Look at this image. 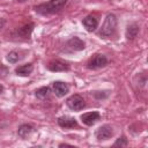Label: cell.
<instances>
[{"instance_id":"1","label":"cell","mask_w":148,"mask_h":148,"mask_svg":"<svg viewBox=\"0 0 148 148\" xmlns=\"http://www.w3.org/2000/svg\"><path fill=\"white\" fill-rule=\"evenodd\" d=\"M66 3H67V0H50L47 2L36 6L35 10L43 15L56 14V13H59L66 6Z\"/></svg>"},{"instance_id":"2","label":"cell","mask_w":148,"mask_h":148,"mask_svg":"<svg viewBox=\"0 0 148 148\" xmlns=\"http://www.w3.org/2000/svg\"><path fill=\"white\" fill-rule=\"evenodd\" d=\"M117 28V17L113 14H108L105 21L99 30V36L102 37H110L114 34Z\"/></svg>"},{"instance_id":"3","label":"cell","mask_w":148,"mask_h":148,"mask_svg":"<svg viewBox=\"0 0 148 148\" xmlns=\"http://www.w3.org/2000/svg\"><path fill=\"white\" fill-rule=\"evenodd\" d=\"M67 105L69 109L74 110V111H79V110H82L84 106H86V103H84V99L80 96V95H72L71 97L67 98L66 101Z\"/></svg>"},{"instance_id":"4","label":"cell","mask_w":148,"mask_h":148,"mask_svg":"<svg viewBox=\"0 0 148 148\" xmlns=\"http://www.w3.org/2000/svg\"><path fill=\"white\" fill-rule=\"evenodd\" d=\"M108 64V59L103 54H95L89 61H88V68L90 69H97V68H102L104 66H106Z\"/></svg>"},{"instance_id":"5","label":"cell","mask_w":148,"mask_h":148,"mask_svg":"<svg viewBox=\"0 0 148 148\" xmlns=\"http://www.w3.org/2000/svg\"><path fill=\"white\" fill-rule=\"evenodd\" d=\"M113 135L112 127L110 125H103L96 131V139L97 140H108Z\"/></svg>"},{"instance_id":"6","label":"cell","mask_w":148,"mask_h":148,"mask_svg":"<svg viewBox=\"0 0 148 148\" xmlns=\"http://www.w3.org/2000/svg\"><path fill=\"white\" fill-rule=\"evenodd\" d=\"M52 89H53V92H54L58 97L65 96V95L68 92V90H69L68 86H67L65 82H61V81H56V82H53Z\"/></svg>"},{"instance_id":"7","label":"cell","mask_w":148,"mask_h":148,"mask_svg":"<svg viewBox=\"0 0 148 148\" xmlns=\"http://www.w3.org/2000/svg\"><path fill=\"white\" fill-rule=\"evenodd\" d=\"M47 68L51 71V72H66L69 69L68 65L61 60H53L51 62H49L47 65Z\"/></svg>"},{"instance_id":"8","label":"cell","mask_w":148,"mask_h":148,"mask_svg":"<svg viewBox=\"0 0 148 148\" xmlns=\"http://www.w3.org/2000/svg\"><path fill=\"white\" fill-rule=\"evenodd\" d=\"M82 23H83L86 30L89 31V32L95 31L96 28H97V25H98V21H97V18H96L95 16H92V15H88L87 17H84L83 21H82Z\"/></svg>"},{"instance_id":"9","label":"cell","mask_w":148,"mask_h":148,"mask_svg":"<svg viewBox=\"0 0 148 148\" xmlns=\"http://www.w3.org/2000/svg\"><path fill=\"white\" fill-rule=\"evenodd\" d=\"M58 124L62 128H74L77 126V121L74 118L68 117V116H64V117L58 118Z\"/></svg>"},{"instance_id":"10","label":"cell","mask_w":148,"mask_h":148,"mask_svg":"<svg viewBox=\"0 0 148 148\" xmlns=\"http://www.w3.org/2000/svg\"><path fill=\"white\" fill-rule=\"evenodd\" d=\"M81 119L83 121V124L88 125V126H91L94 125L98 119H99V113L97 111H94V112H87V113H83L81 116Z\"/></svg>"},{"instance_id":"11","label":"cell","mask_w":148,"mask_h":148,"mask_svg":"<svg viewBox=\"0 0 148 148\" xmlns=\"http://www.w3.org/2000/svg\"><path fill=\"white\" fill-rule=\"evenodd\" d=\"M67 47H69L72 51H81L84 49V43L79 37H72L67 42Z\"/></svg>"},{"instance_id":"12","label":"cell","mask_w":148,"mask_h":148,"mask_svg":"<svg viewBox=\"0 0 148 148\" xmlns=\"http://www.w3.org/2000/svg\"><path fill=\"white\" fill-rule=\"evenodd\" d=\"M139 30H140V28H139V24L138 23H131V24H128V27L126 29V38L128 40L134 39L138 36Z\"/></svg>"},{"instance_id":"13","label":"cell","mask_w":148,"mask_h":148,"mask_svg":"<svg viewBox=\"0 0 148 148\" xmlns=\"http://www.w3.org/2000/svg\"><path fill=\"white\" fill-rule=\"evenodd\" d=\"M32 131H34V127H32L31 125H29V124H23V125H21V126L18 127L17 134H18L20 138L25 139V138H28V136L32 133Z\"/></svg>"},{"instance_id":"14","label":"cell","mask_w":148,"mask_h":148,"mask_svg":"<svg viewBox=\"0 0 148 148\" xmlns=\"http://www.w3.org/2000/svg\"><path fill=\"white\" fill-rule=\"evenodd\" d=\"M32 69H34V66L31 64H25V65H22V66L17 67L15 69V73L20 76H28V75L31 74Z\"/></svg>"},{"instance_id":"15","label":"cell","mask_w":148,"mask_h":148,"mask_svg":"<svg viewBox=\"0 0 148 148\" xmlns=\"http://www.w3.org/2000/svg\"><path fill=\"white\" fill-rule=\"evenodd\" d=\"M34 23H29V24H25V25H23L22 28H20V30H18V34L22 36V37H24V38H27V37H29V35H30V32L32 31V29H34Z\"/></svg>"},{"instance_id":"16","label":"cell","mask_w":148,"mask_h":148,"mask_svg":"<svg viewBox=\"0 0 148 148\" xmlns=\"http://www.w3.org/2000/svg\"><path fill=\"white\" fill-rule=\"evenodd\" d=\"M20 59H21V57H20V53H18L17 51H12V52H9V53L7 54V60H8L10 64H15V62H17Z\"/></svg>"},{"instance_id":"17","label":"cell","mask_w":148,"mask_h":148,"mask_svg":"<svg viewBox=\"0 0 148 148\" xmlns=\"http://www.w3.org/2000/svg\"><path fill=\"white\" fill-rule=\"evenodd\" d=\"M49 91H50L49 87H42L36 90V97H38L39 99H44L45 97H47Z\"/></svg>"},{"instance_id":"18","label":"cell","mask_w":148,"mask_h":148,"mask_svg":"<svg viewBox=\"0 0 148 148\" xmlns=\"http://www.w3.org/2000/svg\"><path fill=\"white\" fill-rule=\"evenodd\" d=\"M113 146H114V147H117V146H120V147L127 146V139L123 135V136H120L119 139H117V141L113 143Z\"/></svg>"},{"instance_id":"19","label":"cell","mask_w":148,"mask_h":148,"mask_svg":"<svg viewBox=\"0 0 148 148\" xmlns=\"http://www.w3.org/2000/svg\"><path fill=\"white\" fill-rule=\"evenodd\" d=\"M2 91H3V87L0 84V92H2Z\"/></svg>"},{"instance_id":"20","label":"cell","mask_w":148,"mask_h":148,"mask_svg":"<svg viewBox=\"0 0 148 148\" xmlns=\"http://www.w3.org/2000/svg\"><path fill=\"white\" fill-rule=\"evenodd\" d=\"M17 1H20V2H24L25 0H17Z\"/></svg>"}]
</instances>
